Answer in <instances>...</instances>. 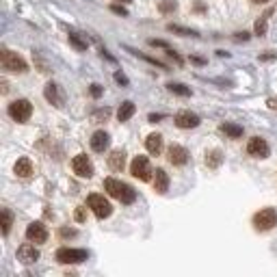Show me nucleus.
I'll return each instance as SVG.
<instances>
[{
    "instance_id": "1",
    "label": "nucleus",
    "mask_w": 277,
    "mask_h": 277,
    "mask_svg": "<svg viewBox=\"0 0 277 277\" xmlns=\"http://www.w3.org/2000/svg\"><path fill=\"white\" fill-rule=\"evenodd\" d=\"M104 191L111 195V197L119 199L122 204H132L137 199V191H134L130 184L122 182V180H115V178H106L104 180Z\"/></svg>"
},
{
    "instance_id": "2",
    "label": "nucleus",
    "mask_w": 277,
    "mask_h": 277,
    "mask_svg": "<svg viewBox=\"0 0 277 277\" xmlns=\"http://www.w3.org/2000/svg\"><path fill=\"white\" fill-rule=\"evenodd\" d=\"M0 65H2V69L13 72V74H24L26 69H29V63H26L18 52H11L7 48L0 52Z\"/></svg>"
},
{
    "instance_id": "3",
    "label": "nucleus",
    "mask_w": 277,
    "mask_h": 277,
    "mask_svg": "<svg viewBox=\"0 0 277 277\" xmlns=\"http://www.w3.org/2000/svg\"><path fill=\"white\" fill-rule=\"evenodd\" d=\"M7 113H9V117L13 119V122L24 123V122H29L31 115H32V104L29 100H24V97H20V100H13L7 106Z\"/></svg>"
},
{
    "instance_id": "4",
    "label": "nucleus",
    "mask_w": 277,
    "mask_h": 277,
    "mask_svg": "<svg viewBox=\"0 0 277 277\" xmlns=\"http://www.w3.org/2000/svg\"><path fill=\"white\" fill-rule=\"evenodd\" d=\"M253 227H256L258 232H269L273 230L277 225V210L275 208H262L258 210L256 215H253Z\"/></svg>"
},
{
    "instance_id": "5",
    "label": "nucleus",
    "mask_w": 277,
    "mask_h": 277,
    "mask_svg": "<svg viewBox=\"0 0 277 277\" xmlns=\"http://www.w3.org/2000/svg\"><path fill=\"white\" fill-rule=\"evenodd\" d=\"M54 258H57L61 264H78V262H85V260H89V251H87V249L61 247V249H57Z\"/></svg>"
},
{
    "instance_id": "6",
    "label": "nucleus",
    "mask_w": 277,
    "mask_h": 277,
    "mask_svg": "<svg viewBox=\"0 0 277 277\" xmlns=\"http://www.w3.org/2000/svg\"><path fill=\"white\" fill-rule=\"evenodd\" d=\"M87 206L93 210V215L97 216V219H106V216H111V213H113L111 202L104 199V195H97V193L87 197Z\"/></svg>"
},
{
    "instance_id": "7",
    "label": "nucleus",
    "mask_w": 277,
    "mask_h": 277,
    "mask_svg": "<svg viewBox=\"0 0 277 277\" xmlns=\"http://www.w3.org/2000/svg\"><path fill=\"white\" fill-rule=\"evenodd\" d=\"M130 173H132L137 180L141 182H148L150 178H152V167H150V160L145 158V156H137L132 162H130Z\"/></svg>"
},
{
    "instance_id": "8",
    "label": "nucleus",
    "mask_w": 277,
    "mask_h": 277,
    "mask_svg": "<svg viewBox=\"0 0 277 277\" xmlns=\"http://www.w3.org/2000/svg\"><path fill=\"white\" fill-rule=\"evenodd\" d=\"M72 169L76 176H80V178H91L93 176V162L89 160L87 154H76L72 158Z\"/></svg>"
},
{
    "instance_id": "9",
    "label": "nucleus",
    "mask_w": 277,
    "mask_h": 277,
    "mask_svg": "<svg viewBox=\"0 0 277 277\" xmlns=\"http://www.w3.org/2000/svg\"><path fill=\"white\" fill-rule=\"evenodd\" d=\"M26 238L31 243H35V245H41V243L48 241V227L41 221H35V223H31L26 227Z\"/></svg>"
},
{
    "instance_id": "10",
    "label": "nucleus",
    "mask_w": 277,
    "mask_h": 277,
    "mask_svg": "<svg viewBox=\"0 0 277 277\" xmlns=\"http://www.w3.org/2000/svg\"><path fill=\"white\" fill-rule=\"evenodd\" d=\"M269 152H271V148L264 139H260V137L249 139V143H247V154L249 156H253V158H267Z\"/></svg>"
},
{
    "instance_id": "11",
    "label": "nucleus",
    "mask_w": 277,
    "mask_h": 277,
    "mask_svg": "<svg viewBox=\"0 0 277 277\" xmlns=\"http://www.w3.org/2000/svg\"><path fill=\"white\" fill-rule=\"evenodd\" d=\"M173 122H176L178 128L191 130V128H197L199 123H202V119H199V115H195V113H191V111H180L176 117H173Z\"/></svg>"
},
{
    "instance_id": "12",
    "label": "nucleus",
    "mask_w": 277,
    "mask_h": 277,
    "mask_svg": "<svg viewBox=\"0 0 277 277\" xmlns=\"http://www.w3.org/2000/svg\"><path fill=\"white\" fill-rule=\"evenodd\" d=\"M18 260L22 264H35L39 260V249H37L32 243H24L20 249H18Z\"/></svg>"
},
{
    "instance_id": "13",
    "label": "nucleus",
    "mask_w": 277,
    "mask_h": 277,
    "mask_svg": "<svg viewBox=\"0 0 277 277\" xmlns=\"http://www.w3.org/2000/svg\"><path fill=\"white\" fill-rule=\"evenodd\" d=\"M167 158H169L171 165H176V167H182V165H186L188 162V150L186 148H182V145H176L173 143L169 150H167Z\"/></svg>"
},
{
    "instance_id": "14",
    "label": "nucleus",
    "mask_w": 277,
    "mask_h": 277,
    "mask_svg": "<svg viewBox=\"0 0 277 277\" xmlns=\"http://www.w3.org/2000/svg\"><path fill=\"white\" fill-rule=\"evenodd\" d=\"M108 145H111V137H108V132H104V130L93 132V137H91V150L97 152V154H102L104 150H108Z\"/></svg>"
},
{
    "instance_id": "15",
    "label": "nucleus",
    "mask_w": 277,
    "mask_h": 277,
    "mask_svg": "<svg viewBox=\"0 0 277 277\" xmlns=\"http://www.w3.org/2000/svg\"><path fill=\"white\" fill-rule=\"evenodd\" d=\"M108 167H111L113 171H123V167H126V152L123 150L111 152V156H108Z\"/></svg>"
},
{
    "instance_id": "16",
    "label": "nucleus",
    "mask_w": 277,
    "mask_h": 277,
    "mask_svg": "<svg viewBox=\"0 0 277 277\" xmlns=\"http://www.w3.org/2000/svg\"><path fill=\"white\" fill-rule=\"evenodd\" d=\"M167 188H169V176H167L165 169H156L154 171V191L156 193H167Z\"/></svg>"
},
{
    "instance_id": "17",
    "label": "nucleus",
    "mask_w": 277,
    "mask_h": 277,
    "mask_svg": "<svg viewBox=\"0 0 277 277\" xmlns=\"http://www.w3.org/2000/svg\"><path fill=\"white\" fill-rule=\"evenodd\" d=\"M145 148H148L150 154L158 156L160 152H162V134H158V132H152L150 137L145 139Z\"/></svg>"
},
{
    "instance_id": "18",
    "label": "nucleus",
    "mask_w": 277,
    "mask_h": 277,
    "mask_svg": "<svg viewBox=\"0 0 277 277\" xmlns=\"http://www.w3.org/2000/svg\"><path fill=\"white\" fill-rule=\"evenodd\" d=\"M13 171H15V176L18 178H31L32 176V162L29 158H20L18 162H15V167H13Z\"/></svg>"
},
{
    "instance_id": "19",
    "label": "nucleus",
    "mask_w": 277,
    "mask_h": 277,
    "mask_svg": "<svg viewBox=\"0 0 277 277\" xmlns=\"http://www.w3.org/2000/svg\"><path fill=\"white\" fill-rule=\"evenodd\" d=\"M134 111H137V106H134V102H130V100H126V102H122V106H119V111H117V119L119 122H128L130 117L134 115Z\"/></svg>"
},
{
    "instance_id": "20",
    "label": "nucleus",
    "mask_w": 277,
    "mask_h": 277,
    "mask_svg": "<svg viewBox=\"0 0 277 277\" xmlns=\"http://www.w3.org/2000/svg\"><path fill=\"white\" fill-rule=\"evenodd\" d=\"M43 95H46V100L50 102L54 106H61V95H59V87L54 83H48L46 89H43Z\"/></svg>"
},
{
    "instance_id": "21",
    "label": "nucleus",
    "mask_w": 277,
    "mask_h": 277,
    "mask_svg": "<svg viewBox=\"0 0 277 277\" xmlns=\"http://www.w3.org/2000/svg\"><path fill=\"white\" fill-rule=\"evenodd\" d=\"M221 162H223V154H221V150H210V152H206V165H208L210 169H216Z\"/></svg>"
},
{
    "instance_id": "22",
    "label": "nucleus",
    "mask_w": 277,
    "mask_h": 277,
    "mask_svg": "<svg viewBox=\"0 0 277 277\" xmlns=\"http://www.w3.org/2000/svg\"><path fill=\"white\" fill-rule=\"evenodd\" d=\"M221 132L227 134L230 139H241L243 137V126H236V123L225 122V123H221Z\"/></svg>"
},
{
    "instance_id": "23",
    "label": "nucleus",
    "mask_w": 277,
    "mask_h": 277,
    "mask_svg": "<svg viewBox=\"0 0 277 277\" xmlns=\"http://www.w3.org/2000/svg\"><path fill=\"white\" fill-rule=\"evenodd\" d=\"M271 15H273V9H267V13L260 15V20L256 22V29H253V31H256L258 37L267 35V26H269V18H271Z\"/></svg>"
},
{
    "instance_id": "24",
    "label": "nucleus",
    "mask_w": 277,
    "mask_h": 277,
    "mask_svg": "<svg viewBox=\"0 0 277 277\" xmlns=\"http://www.w3.org/2000/svg\"><path fill=\"white\" fill-rule=\"evenodd\" d=\"M167 31H169V32H178V35H182V37H199L197 31L186 29V26H180V24H167Z\"/></svg>"
},
{
    "instance_id": "25",
    "label": "nucleus",
    "mask_w": 277,
    "mask_h": 277,
    "mask_svg": "<svg viewBox=\"0 0 277 277\" xmlns=\"http://www.w3.org/2000/svg\"><path fill=\"white\" fill-rule=\"evenodd\" d=\"M167 89H169L171 93L182 95V97H188V95H191V89H188L186 85H182V83H167Z\"/></svg>"
},
{
    "instance_id": "26",
    "label": "nucleus",
    "mask_w": 277,
    "mask_h": 277,
    "mask_svg": "<svg viewBox=\"0 0 277 277\" xmlns=\"http://www.w3.org/2000/svg\"><path fill=\"white\" fill-rule=\"evenodd\" d=\"M67 39H69V43H72V46L76 48V50H80V52L87 50V41H85V39H80L78 32L69 31V32H67Z\"/></svg>"
},
{
    "instance_id": "27",
    "label": "nucleus",
    "mask_w": 277,
    "mask_h": 277,
    "mask_svg": "<svg viewBox=\"0 0 277 277\" xmlns=\"http://www.w3.org/2000/svg\"><path fill=\"white\" fill-rule=\"evenodd\" d=\"M11 225H13V215H11L9 208H2V234L4 236L11 232Z\"/></svg>"
},
{
    "instance_id": "28",
    "label": "nucleus",
    "mask_w": 277,
    "mask_h": 277,
    "mask_svg": "<svg viewBox=\"0 0 277 277\" xmlns=\"http://www.w3.org/2000/svg\"><path fill=\"white\" fill-rule=\"evenodd\" d=\"M178 9V2L176 0H160L158 2V11L162 15H169V13H173V11Z\"/></svg>"
},
{
    "instance_id": "29",
    "label": "nucleus",
    "mask_w": 277,
    "mask_h": 277,
    "mask_svg": "<svg viewBox=\"0 0 277 277\" xmlns=\"http://www.w3.org/2000/svg\"><path fill=\"white\" fill-rule=\"evenodd\" d=\"M115 80H117V83H119V85H123V87H128V78H126V76H123L122 72H117V74H115Z\"/></svg>"
},
{
    "instance_id": "30",
    "label": "nucleus",
    "mask_w": 277,
    "mask_h": 277,
    "mask_svg": "<svg viewBox=\"0 0 277 277\" xmlns=\"http://www.w3.org/2000/svg\"><path fill=\"white\" fill-rule=\"evenodd\" d=\"M91 95H93V97H100V95H102V87H100V85H91Z\"/></svg>"
},
{
    "instance_id": "31",
    "label": "nucleus",
    "mask_w": 277,
    "mask_h": 277,
    "mask_svg": "<svg viewBox=\"0 0 277 277\" xmlns=\"http://www.w3.org/2000/svg\"><path fill=\"white\" fill-rule=\"evenodd\" d=\"M76 221H85V208H76Z\"/></svg>"
},
{
    "instance_id": "32",
    "label": "nucleus",
    "mask_w": 277,
    "mask_h": 277,
    "mask_svg": "<svg viewBox=\"0 0 277 277\" xmlns=\"http://www.w3.org/2000/svg\"><path fill=\"white\" fill-rule=\"evenodd\" d=\"M113 11H115V13H119V15H128V11L123 9V7H119V4H113Z\"/></svg>"
},
{
    "instance_id": "33",
    "label": "nucleus",
    "mask_w": 277,
    "mask_h": 277,
    "mask_svg": "<svg viewBox=\"0 0 277 277\" xmlns=\"http://www.w3.org/2000/svg\"><path fill=\"white\" fill-rule=\"evenodd\" d=\"M162 117H165V115H160V113H158V115H154V113H152V115H150L148 119H150V122H152V123H156V122H160V119H162Z\"/></svg>"
},
{
    "instance_id": "34",
    "label": "nucleus",
    "mask_w": 277,
    "mask_h": 277,
    "mask_svg": "<svg viewBox=\"0 0 277 277\" xmlns=\"http://www.w3.org/2000/svg\"><path fill=\"white\" fill-rule=\"evenodd\" d=\"M269 108H273V111H277V97H271V100L267 102Z\"/></svg>"
},
{
    "instance_id": "35",
    "label": "nucleus",
    "mask_w": 277,
    "mask_h": 277,
    "mask_svg": "<svg viewBox=\"0 0 277 277\" xmlns=\"http://www.w3.org/2000/svg\"><path fill=\"white\" fill-rule=\"evenodd\" d=\"M236 39H249V32H236Z\"/></svg>"
},
{
    "instance_id": "36",
    "label": "nucleus",
    "mask_w": 277,
    "mask_h": 277,
    "mask_svg": "<svg viewBox=\"0 0 277 277\" xmlns=\"http://www.w3.org/2000/svg\"><path fill=\"white\" fill-rule=\"evenodd\" d=\"M61 234L63 236H76V232L74 230H61Z\"/></svg>"
},
{
    "instance_id": "37",
    "label": "nucleus",
    "mask_w": 277,
    "mask_h": 277,
    "mask_svg": "<svg viewBox=\"0 0 277 277\" xmlns=\"http://www.w3.org/2000/svg\"><path fill=\"white\" fill-rule=\"evenodd\" d=\"M191 61H193V63H197V65H204V59H199V57H193Z\"/></svg>"
},
{
    "instance_id": "38",
    "label": "nucleus",
    "mask_w": 277,
    "mask_h": 277,
    "mask_svg": "<svg viewBox=\"0 0 277 277\" xmlns=\"http://www.w3.org/2000/svg\"><path fill=\"white\" fill-rule=\"evenodd\" d=\"M253 2H256V4H267L269 0H253Z\"/></svg>"
},
{
    "instance_id": "39",
    "label": "nucleus",
    "mask_w": 277,
    "mask_h": 277,
    "mask_svg": "<svg viewBox=\"0 0 277 277\" xmlns=\"http://www.w3.org/2000/svg\"><path fill=\"white\" fill-rule=\"evenodd\" d=\"M119 2H130V0H119Z\"/></svg>"
}]
</instances>
